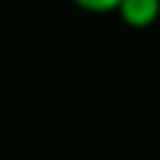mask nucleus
<instances>
[{"instance_id":"f257e3e1","label":"nucleus","mask_w":160,"mask_h":160,"mask_svg":"<svg viewBox=\"0 0 160 160\" xmlns=\"http://www.w3.org/2000/svg\"><path fill=\"white\" fill-rule=\"evenodd\" d=\"M118 17L129 28H152L160 20V0H124Z\"/></svg>"},{"instance_id":"f03ea898","label":"nucleus","mask_w":160,"mask_h":160,"mask_svg":"<svg viewBox=\"0 0 160 160\" xmlns=\"http://www.w3.org/2000/svg\"><path fill=\"white\" fill-rule=\"evenodd\" d=\"M82 11H90V14H118V8H121V3L124 0H73Z\"/></svg>"}]
</instances>
